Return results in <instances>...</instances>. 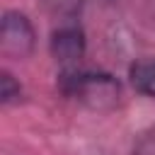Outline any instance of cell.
Returning <instances> with one entry per match:
<instances>
[{
  "label": "cell",
  "instance_id": "1",
  "mask_svg": "<svg viewBox=\"0 0 155 155\" xmlns=\"http://www.w3.org/2000/svg\"><path fill=\"white\" fill-rule=\"evenodd\" d=\"M58 87L65 97L94 109V111H107L116 107L121 85L114 75L102 73V70H80V68H68L58 78Z\"/></svg>",
  "mask_w": 155,
  "mask_h": 155
},
{
  "label": "cell",
  "instance_id": "6",
  "mask_svg": "<svg viewBox=\"0 0 155 155\" xmlns=\"http://www.w3.org/2000/svg\"><path fill=\"white\" fill-rule=\"evenodd\" d=\"M41 2L51 10H56V12H73L80 5V0H41Z\"/></svg>",
  "mask_w": 155,
  "mask_h": 155
},
{
  "label": "cell",
  "instance_id": "7",
  "mask_svg": "<svg viewBox=\"0 0 155 155\" xmlns=\"http://www.w3.org/2000/svg\"><path fill=\"white\" fill-rule=\"evenodd\" d=\"M133 155H155V136L143 138V140L136 145V153H133Z\"/></svg>",
  "mask_w": 155,
  "mask_h": 155
},
{
  "label": "cell",
  "instance_id": "4",
  "mask_svg": "<svg viewBox=\"0 0 155 155\" xmlns=\"http://www.w3.org/2000/svg\"><path fill=\"white\" fill-rule=\"evenodd\" d=\"M131 82L140 94L155 99V58L138 61L136 65H131Z\"/></svg>",
  "mask_w": 155,
  "mask_h": 155
},
{
  "label": "cell",
  "instance_id": "3",
  "mask_svg": "<svg viewBox=\"0 0 155 155\" xmlns=\"http://www.w3.org/2000/svg\"><path fill=\"white\" fill-rule=\"evenodd\" d=\"M51 53L53 58L68 68H75V63L85 53V34L78 24H63L51 36Z\"/></svg>",
  "mask_w": 155,
  "mask_h": 155
},
{
  "label": "cell",
  "instance_id": "8",
  "mask_svg": "<svg viewBox=\"0 0 155 155\" xmlns=\"http://www.w3.org/2000/svg\"><path fill=\"white\" fill-rule=\"evenodd\" d=\"M94 2H99V5H109V2H116V0H94Z\"/></svg>",
  "mask_w": 155,
  "mask_h": 155
},
{
  "label": "cell",
  "instance_id": "5",
  "mask_svg": "<svg viewBox=\"0 0 155 155\" xmlns=\"http://www.w3.org/2000/svg\"><path fill=\"white\" fill-rule=\"evenodd\" d=\"M22 99V85L19 80H15V75L10 70H0V102L5 107L15 104Z\"/></svg>",
  "mask_w": 155,
  "mask_h": 155
},
{
  "label": "cell",
  "instance_id": "2",
  "mask_svg": "<svg viewBox=\"0 0 155 155\" xmlns=\"http://www.w3.org/2000/svg\"><path fill=\"white\" fill-rule=\"evenodd\" d=\"M36 46V31L19 10H7L0 22V51L7 58H29Z\"/></svg>",
  "mask_w": 155,
  "mask_h": 155
}]
</instances>
